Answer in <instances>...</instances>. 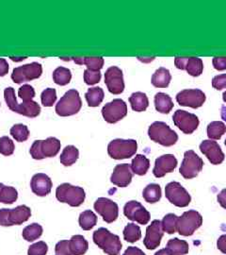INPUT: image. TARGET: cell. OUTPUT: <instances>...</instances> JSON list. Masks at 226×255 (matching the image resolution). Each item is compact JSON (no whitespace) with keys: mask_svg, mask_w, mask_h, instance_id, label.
<instances>
[{"mask_svg":"<svg viewBox=\"0 0 226 255\" xmlns=\"http://www.w3.org/2000/svg\"><path fill=\"white\" fill-rule=\"evenodd\" d=\"M4 99L10 111L17 113L24 117L34 119L37 118L41 113V107L35 101L19 104L15 98V92L12 87H8L5 89Z\"/></svg>","mask_w":226,"mask_h":255,"instance_id":"1","label":"cell"},{"mask_svg":"<svg viewBox=\"0 0 226 255\" xmlns=\"http://www.w3.org/2000/svg\"><path fill=\"white\" fill-rule=\"evenodd\" d=\"M93 242L108 255H119L122 250L120 237L111 234L108 229L99 228L93 233Z\"/></svg>","mask_w":226,"mask_h":255,"instance_id":"2","label":"cell"},{"mask_svg":"<svg viewBox=\"0 0 226 255\" xmlns=\"http://www.w3.org/2000/svg\"><path fill=\"white\" fill-rule=\"evenodd\" d=\"M148 135L152 141L164 146H173L178 140L177 133L161 121H155L149 127Z\"/></svg>","mask_w":226,"mask_h":255,"instance_id":"3","label":"cell"},{"mask_svg":"<svg viewBox=\"0 0 226 255\" xmlns=\"http://www.w3.org/2000/svg\"><path fill=\"white\" fill-rule=\"evenodd\" d=\"M56 198L58 201L67 203L72 207H78L85 201L86 195L84 189L79 186L63 183L56 189Z\"/></svg>","mask_w":226,"mask_h":255,"instance_id":"4","label":"cell"},{"mask_svg":"<svg viewBox=\"0 0 226 255\" xmlns=\"http://www.w3.org/2000/svg\"><path fill=\"white\" fill-rule=\"evenodd\" d=\"M61 141L55 137H48L45 140H36L29 149L31 157L35 160L55 157L61 149Z\"/></svg>","mask_w":226,"mask_h":255,"instance_id":"5","label":"cell"},{"mask_svg":"<svg viewBox=\"0 0 226 255\" xmlns=\"http://www.w3.org/2000/svg\"><path fill=\"white\" fill-rule=\"evenodd\" d=\"M81 107L79 93L75 89H71L64 94V97L56 105V113L60 117H71L76 115Z\"/></svg>","mask_w":226,"mask_h":255,"instance_id":"6","label":"cell"},{"mask_svg":"<svg viewBox=\"0 0 226 255\" xmlns=\"http://www.w3.org/2000/svg\"><path fill=\"white\" fill-rule=\"evenodd\" d=\"M31 216V210L27 205H20L14 209L0 210V226L10 227L21 225Z\"/></svg>","mask_w":226,"mask_h":255,"instance_id":"7","label":"cell"},{"mask_svg":"<svg viewBox=\"0 0 226 255\" xmlns=\"http://www.w3.org/2000/svg\"><path fill=\"white\" fill-rule=\"evenodd\" d=\"M138 144L133 139H114L108 146V153L114 160L129 159L137 152Z\"/></svg>","mask_w":226,"mask_h":255,"instance_id":"8","label":"cell"},{"mask_svg":"<svg viewBox=\"0 0 226 255\" xmlns=\"http://www.w3.org/2000/svg\"><path fill=\"white\" fill-rule=\"evenodd\" d=\"M203 218L198 212L190 210L185 212L177 222V232L181 236L190 237L202 226Z\"/></svg>","mask_w":226,"mask_h":255,"instance_id":"9","label":"cell"},{"mask_svg":"<svg viewBox=\"0 0 226 255\" xmlns=\"http://www.w3.org/2000/svg\"><path fill=\"white\" fill-rule=\"evenodd\" d=\"M204 167V161L193 150L186 151L179 172L185 179H193L198 176Z\"/></svg>","mask_w":226,"mask_h":255,"instance_id":"10","label":"cell"},{"mask_svg":"<svg viewBox=\"0 0 226 255\" xmlns=\"http://www.w3.org/2000/svg\"><path fill=\"white\" fill-rule=\"evenodd\" d=\"M165 195L168 201L177 207H187L191 201L189 192L177 182H170L166 185Z\"/></svg>","mask_w":226,"mask_h":255,"instance_id":"11","label":"cell"},{"mask_svg":"<svg viewBox=\"0 0 226 255\" xmlns=\"http://www.w3.org/2000/svg\"><path fill=\"white\" fill-rule=\"evenodd\" d=\"M43 74V66L39 63H31L13 69L11 80L15 83H23L39 79Z\"/></svg>","mask_w":226,"mask_h":255,"instance_id":"12","label":"cell"},{"mask_svg":"<svg viewBox=\"0 0 226 255\" xmlns=\"http://www.w3.org/2000/svg\"><path fill=\"white\" fill-rule=\"evenodd\" d=\"M127 115V103L123 100L116 99L107 103L102 109V116L109 124H115L126 118Z\"/></svg>","mask_w":226,"mask_h":255,"instance_id":"13","label":"cell"},{"mask_svg":"<svg viewBox=\"0 0 226 255\" xmlns=\"http://www.w3.org/2000/svg\"><path fill=\"white\" fill-rule=\"evenodd\" d=\"M173 123L185 134H191L199 126V119L189 112L177 110L173 114Z\"/></svg>","mask_w":226,"mask_h":255,"instance_id":"14","label":"cell"},{"mask_svg":"<svg viewBox=\"0 0 226 255\" xmlns=\"http://www.w3.org/2000/svg\"><path fill=\"white\" fill-rule=\"evenodd\" d=\"M206 100L205 93L200 89H186L176 95V101L179 105L193 109L202 107Z\"/></svg>","mask_w":226,"mask_h":255,"instance_id":"15","label":"cell"},{"mask_svg":"<svg viewBox=\"0 0 226 255\" xmlns=\"http://www.w3.org/2000/svg\"><path fill=\"white\" fill-rule=\"evenodd\" d=\"M105 83L111 94H122L125 90L123 71L117 66H110L105 73Z\"/></svg>","mask_w":226,"mask_h":255,"instance_id":"16","label":"cell"},{"mask_svg":"<svg viewBox=\"0 0 226 255\" xmlns=\"http://www.w3.org/2000/svg\"><path fill=\"white\" fill-rule=\"evenodd\" d=\"M94 210L107 223L114 222L119 216V207L117 203L107 198H99L95 201Z\"/></svg>","mask_w":226,"mask_h":255,"instance_id":"17","label":"cell"},{"mask_svg":"<svg viewBox=\"0 0 226 255\" xmlns=\"http://www.w3.org/2000/svg\"><path fill=\"white\" fill-rule=\"evenodd\" d=\"M124 214L129 220L142 225H146L150 221V213L139 201H128L124 207Z\"/></svg>","mask_w":226,"mask_h":255,"instance_id":"18","label":"cell"},{"mask_svg":"<svg viewBox=\"0 0 226 255\" xmlns=\"http://www.w3.org/2000/svg\"><path fill=\"white\" fill-rule=\"evenodd\" d=\"M174 64L178 69L186 70L192 77H199L204 71L202 59L196 57H176Z\"/></svg>","mask_w":226,"mask_h":255,"instance_id":"19","label":"cell"},{"mask_svg":"<svg viewBox=\"0 0 226 255\" xmlns=\"http://www.w3.org/2000/svg\"><path fill=\"white\" fill-rule=\"evenodd\" d=\"M200 150L212 164H221L225 161V153L222 150V147L217 142L212 140H205L200 145Z\"/></svg>","mask_w":226,"mask_h":255,"instance_id":"20","label":"cell"},{"mask_svg":"<svg viewBox=\"0 0 226 255\" xmlns=\"http://www.w3.org/2000/svg\"><path fill=\"white\" fill-rule=\"evenodd\" d=\"M163 232L161 221H152L151 225L146 229V236L144 240L145 248L147 250H154L159 246L163 237Z\"/></svg>","mask_w":226,"mask_h":255,"instance_id":"21","label":"cell"},{"mask_svg":"<svg viewBox=\"0 0 226 255\" xmlns=\"http://www.w3.org/2000/svg\"><path fill=\"white\" fill-rule=\"evenodd\" d=\"M177 166V160L172 154H165L155 160L153 173L156 178H162L167 173L172 172Z\"/></svg>","mask_w":226,"mask_h":255,"instance_id":"22","label":"cell"},{"mask_svg":"<svg viewBox=\"0 0 226 255\" xmlns=\"http://www.w3.org/2000/svg\"><path fill=\"white\" fill-rule=\"evenodd\" d=\"M133 178L131 165L128 164H118L111 175L110 182L118 187H127Z\"/></svg>","mask_w":226,"mask_h":255,"instance_id":"23","label":"cell"},{"mask_svg":"<svg viewBox=\"0 0 226 255\" xmlns=\"http://www.w3.org/2000/svg\"><path fill=\"white\" fill-rule=\"evenodd\" d=\"M52 185L51 179L44 173L35 174L30 182L31 190L39 197H45L50 194Z\"/></svg>","mask_w":226,"mask_h":255,"instance_id":"24","label":"cell"},{"mask_svg":"<svg viewBox=\"0 0 226 255\" xmlns=\"http://www.w3.org/2000/svg\"><path fill=\"white\" fill-rule=\"evenodd\" d=\"M171 81L170 71L164 67H159L152 76V84L156 88H167Z\"/></svg>","mask_w":226,"mask_h":255,"instance_id":"25","label":"cell"},{"mask_svg":"<svg viewBox=\"0 0 226 255\" xmlns=\"http://www.w3.org/2000/svg\"><path fill=\"white\" fill-rule=\"evenodd\" d=\"M154 107L161 114H169L173 108L172 98L165 93H157L154 96Z\"/></svg>","mask_w":226,"mask_h":255,"instance_id":"26","label":"cell"},{"mask_svg":"<svg viewBox=\"0 0 226 255\" xmlns=\"http://www.w3.org/2000/svg\"><path fill=\"white\" fill-rule=\"evenodd\" d=\"M73 60L75 64H85L87 69L92 71H100L105 63L103 57H76L73 58Z\"/></svg>","mask_w":226,"mask_h":255,"instance_id":"27","label":"cell"},{"mask_svg":"<svg viewBox=\"0 0 226 255\" xmlns=\"http://www.w3.org/2000/svg\"><path fill=\"white\" fill-rule=\"evenodd\" d=\"M129 102L131 104L132 110L138 113L145 112L149 106V100L146 94L143 92L133 93L129 98Z\"/></svg>","mask_w":226,"mask_h":255,"instance_id":"28","label":"cell"},{"mask_svg":"<svg viewBox=\"0 0 226 255\" xmlns=\"http://www.w3.org/2000/svg\"><path fill=\"white\" fill-rule=\"evenodd\" d=\"M69 246L72 255H83L87 253L89 243L82 236H74L69 240Z\"/></svg>","mask_w":226,"mask_h":255,"instance_id":"29","label":"cell"},{"mask_svg":"<svg viewBox=\"0 0 226 255\" xmlns=\"http://www.w3.org/2000/svg\"><path fill=\"white\" fill-rule=\"evenodd\" d=\"M149 167H150V161L148 158L145 157V155H136L135 158L132 160V163H131L132 172L139 176H144L147 173Z\"/></svg>","mask_w":226,"mask_h":255,"instance_id":"30","label":"cell"},{"mask_svg":"<svg viewBox=\"0 0 226 255\" xmlns=\"http://www.w3.org/2000/svg\"><path fill=\"white\" fill-rule=\"evenodd\" d=\"M79 157V151L75 146H67L64 147L60 161L64 166H71L75 164Z\"/></svg>","mask_w":226,"mask_h":255,"instance_id":"31","label":"cell"},{"mask_svg":"<svg viewBox=\"0 0 226 255\" xmlns=\"http://www.w3.org/2000/svg\"><path fill=\"white\" fill-rule=\"evenodd\" d=\"M18 199V192L11 186H6L0 182V202L4 204H12Z\"/></svg>","mask_w":226,"mask_h":255,"instance_id":"32","label":"cell"},{"mask_svg":"<svg viewBox=\"0 0 226 255\" xmlns=\"http://www.w3.org/2000/svg\"><path fill=\"white\" fill-rule=\"evenodd\" d=\"M143 197L148 203H155L161 199V188L156 183L148 184L144 190Z\"/></svg>","mask_w":226,"mask_h":255,"instance_id":"33","label":"cell"},{"mask_svg":"<svg viewBox=\"0 0 226 255\" xmlns=\"http://www.w3.org/2000/svg\"><path fill=\"white\" fill-rule=\"evenodd\" d=\"M104 97H105L104 91L100 87L90 88L85 94L86 101L90 107H98L104 100Z\"/></svg>","mask_w":226,"mask_h":255,"instance_id":"34","label":"cell"},{"mask_svg":"<svg viewBox=\"0 0 226 255\" xmlns=\"http://www.w3.org/2000/svg\"><path fill=\"white\" fill-rule=\"evenodd\" d=\"M167 249L171 251L172 255H185L189 253L190 247L186 241L174 238L169 240L167 243Z\"/></svg>","mask_w":226,"mask_h":255,"instance_id":"35","label":"cell"},{"mask_svg":"<svg viewBox=\"0 0 226 255\" xmlns=\"http://www.w3.org/2000/svg\"><path fill=\"white\" fill-rule=\"evenodd\" d=\"M226 132V125L222 121H213L208 126V136L210 140H220Z\"/></svg>","mask_w":226,"mask_h":255,"instance_id":"36","label":"cell"},{"mask_svg":"<svg viewBox=\"0 0 226 255\" xmlns=\"http://www.w3.org/2000/svg\"><path fill=\"white\" fill-rule=\"evenodd\" d=\"M78 221H79V225L81 229H83L84 231H90L96 225L97 217L92 211L87 210L80 214Z\"/></svg>","mask_w":226,"mask_h":255,"instance_id":"37","label":"cell"},{"mask_svg":"<svg viewBox=\"0 0 226 255\" xmlns=\"http://www.w3.org/2000/svg\"><path fill=\"white\" fill-rule=\"evenodd\" d=\"M71 79H72L71 70L66 67L60 66L57 69H55L53 72V80L55 83L58 85H61V86L67 85L71 82Z\"/></svg>","mask_w":226,"mask_h":255,"instance_id":"38","label":"cell"},{"mask_svg":"<svg viewBox=\"0 0 226 255\" xmlns=\"http://www.w3.org/2000/svg\"><path fill=\"white\" fill-rule=\"evenodd\" d=\"M43 235V227L38 223H32L23 230L22 236L28 242L35 241Z\"/></svg>","mask_w":226,"mask_h":255,"instance_id":"39","label":"cell"},{"mask_svg":"<svg viewBox=\"0 0 226 255\" xmlns=\"http://www.w3.org/2000/svg\"><path fill=\"white\" fill-rule=\"evenodd\" d=\"M142 237L141 228L134 223H129L124 229V238L129 243H135Z\"/></svg>","mask_w":226,"mask_h":255,"instance_id":"40","label":"cell"},{"mask_svg":"<svg viewBox=\"0 0 226 255\" xmlns=\"http://www.w3.org/2000/svg\"><path fill=\"white\" fill-rule=\"evenodd\" d=\"M179 217L174 214H168L166 215L161 221V225L164 232L169 235H172L177 231V222Z\"/></svg>","mask_w":226,"mask_h":255,"instance_id":"41","label":"cell"},{"mask_svg":"<svg viewBox=\"0 0 226 255\" xmlns=\"http://www.w3.org/2000/svg\"><path fill=\"white\" fill-rule=\"evenodd\" d=\"M10 134L17 142H25L29 136V130L26 125L16 124L10 128Z\"/></svg>","mask_w":226,"mask_h":255,"instance_id":"42","label":"cell"},{"mask_svg":"<svg viewBox=\"0 0 226 255\" xmlns=\"http://www.w3.org/2000/svg\"><path fill=\"white\" fill-rule=\"evenodd\" d=\"M42 104L45 107H52L57 101V92L54 88H47L41 95Z\"/></svg>","mask_w":226,"mask_h":255,"instance_id":"43","label":"cell"},{"mask_svg":"<svg viewBox=\"0 0 226 255\" xmlns=\"http://www.w3.org/2000/svg\"><path fill=\"white\" fill-rule=\"evenodd\" d=\"M15 149L14 143L8 136H3L0 138V154L4 156H9L13 154Z\"/></svg>","mask_w":226,"mask_h":255,"instance_id":"44","label":"cell"},{"mask_svg":"<svg viewBox=\"0 0 226 255\" xmlns=\"http://www.w3.org/2000/svg\"><path fill=\"white\" fill-rule=\"evenodd\" d=\"M18 96L19 98L24 101V103H29L33 101L32 100L35 97V90L32 86L25 84L19 88Z\"/></svg>","mask_w":226,"mask_h":255,"instance_id":"45","label":"cell"},{"mask_svg":"<svg viewBox=\"0 0 226 255\" xmlns=\"http://www.w3.org/2000/svg\"><path fill=\"white\" fill-rule=\"evenodd\" d=\"M48 252L47 244L44 241H39L28 248V255H45Z\"/></svg>","mask_w":226,"mask_h":255,"instance_id":"46","label":"cell"},{"mask_svg":"<svg viewBox=\"0 0 226 255\" xmlns=\"http://www.w3.org/2000/svg\"><path fill=\"white\" fill-rule=\"evenodd\" d=\"M101 80L100 71H92L90 69H86L84 71V82L88 85H94L98 83Z\"/></svg>","mask_w":226,"mask_h":255,"instance_id":"47","label":"cell"},{"mask_svg":"<svg viewBox=\"0 0 226 255\" xmlns=\"http://www.w3.org/2000/svg\"><path fill=\"white\" fill-rule=\"evenodd\" d=\"M55 253L56 255H72L70 246H69V241L63 240L57 243V245L55 247Z\"/></svg>","mask_w":226,"mask_h":255,"instance_id":"48","label":"cell"},{"mask_svg":"<svg viewBox=\"0 0 226 255\" xmlns=\"http://www.w3.org/2000/svg\"><path fill=\"white\" fill-rule=\"evenodd\" d=\"M212 86L218 91L226 88V74H222L213 78Z\"/></svg>","mask_w":226,"mask_h":255,"instance_id":"49","label":"cell"},{"mask_svg":"<svg viewBox=\"0 0 226 255\" xmlns=\"http://www.w3.org/2000/svg\"><path fill=\"white\" fill-rule=\"evenodd\" d=\"M213 63V66L216 70L219 71H223L226 69V57H215L212 61Z\"/></svg>","mask_w":226,"mask_h":255,"instance_id":"50","label":"cell"},{"mask_svg":"<svg viewBox=\"0 0 226 255\" xmlns=\"http://www.w3.org/2000/svg\"><path fill=\"white\" fill-rule=\"evenodd\" d=\"M8 72H9V64H8V62L5 59L0 58V77L6 76Z\"/></svg>","mask_w":226,"mask_h":255,"instance_id":"51","label":"cell"},{"mask_svg":"<svg viewBox=\"0 0 226 255\" xmlns=\"http://www.w3.org/2000/svg\"><path fill=\"white\" fill-rule=\"evenodd\" d=\"M218 249L226 255V235H224L218 239L217 241Z\"/></svg>","mask_w":226,"mask_h":255,"instance_id":"52","label":"cell"},{"mask_svg":"<svg viewBox=\"0 0 226 255\" xmlns=\"http://www.w3.org/2000/svg\"><path fill=\"white\" fill-rule=\"evenodd\" d=\"M123 255H145V253L136 247H128L127 251Z\"/></svg>","mask_w":226,"mask_h":255,"instance_id":"53","label":"cell"},{"mask_svg":"<svg viewBox=\"0 0 226 255\" xmlns=\"http://www.w3.org/2000/svg\"><path fill=\"white\" fill-rule=\"evenodd\" d=\"M218 201L220 203V205L226 209V189L222 190V192L218 195L217 197Z\"/></svg>","mask_w":226,"mask_h":255,"instance_id":"54","label":"cell"},{"mask_svg":"<svg viewBox=\"0 0 226 255\" xmlns=\"http://www.w3.org/2000/svg\"><path fill=\"white\" fill-rule=\"evenodd\" d=\"M154 255H172V254L171 253V251H170L169 249H167V248H166V249H162V250H160V251L156 252Z\"/></svg>","mask_w":226,"mask_h":255,"instance_id":"55","label":"cell"},{"mask_svg":"<svg viewBox=\"0 0 226 255\" xmlns=\"http://www.w3.org/2000/svg\"><path fill=\"white\" fill-rule=\"evenodd\" d=\"M221 117L226 122V106L223 105L222 109H221Z\"/></svg>","mask_w":226,"mask_h":255,"instance_id":"56","label":"cell"},{"mask_svg":"<svg viewBox=\"0 0 226 255\" xmlns=\"http://www.w3.org/2000/svg\"><path fill=\"white\" fill-rule=\"evenodd\" d=\"M9 59H11V60L14 61V62H21V61L26 60L27 57H10Z\"/></svg>","mask_w":226,"mask_h":255,"instance_id":"57","label":"cell"},{"mask_svg":"<svg viewBox=\"0 0 226 255\" xmlns=\"http://www.w3.org/2000/svg\"><path fill=\"white\" fill-rule=\"evenodd\" d=\"M223 100L226 103V91L224 93V95H223Z\"/></svg>","mask_w":226,"mask_h":255,"instance_id":"58","label":"cell"},{"mask_svg":"<svg viewBox=\"0 0 226 255\" xmlns=\"http://www.w3.org/2000/svg\"><path fill=\"white\" fill-rule=\"evenodd\" d=\"M225 144H226V142H225Z\"/></svg>","mask_w":226,"mask_h":255,"instance_id":"59","label":"cell"}]
</instances>
